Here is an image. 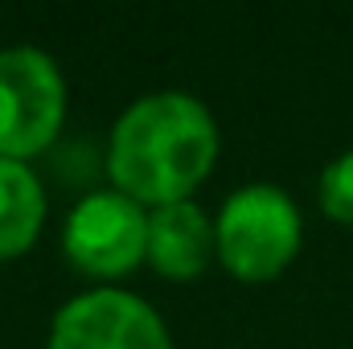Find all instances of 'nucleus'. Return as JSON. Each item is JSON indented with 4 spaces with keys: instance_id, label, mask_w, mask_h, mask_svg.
<instances>
[{
    "instance_id": "nucleus-1",
    "label": "nucleus",
    "mask_w": 353,
    "mask_h": 349,
    "mask_svg": "<svg viewBox=\"0 0 353 349\" xmlns=\"http://www.w3.org/2000/svg\"><path fill=\"white\" fill-rule=\"evenodd\" d=\"M218 119L189 90H148L132 99L107 132L111 189L144 210L189 201L218 161Z\"/></svg>"
},
{
    "instance_id": "nucleus-2",
    "label": "nucleus",
    "mask_w": 353,
    "mask_h": 349,
    "mask_svg": "<svg viewBox=\"0 0 353 349\" xmlns=\"http://www.w3.org/2000/svg\"><path fill=\"white\" fill-rule=\"evenodd\" d=\"M300 239H304L300 206L288 197V189L267 185V181L239 185L214 218L218 263L234 279H247V283L275 279L296 259Z\"/></svg>"
},
{
    "instance_id": "nucleus-3",
    "label": "nucleus",
    "mask_w": 353,
    "mask_h": 349,
    "mask_svg": "<svg viewBox=\"0 0 353 349\" xmlns=\"http://www.w3.org/2000/svg\"><path fill=\"white\" fill-rule=\"evenodd\" d=\"M70 90L54 54L37 46L0 50V157L33 161L41 157L66 123Z\"/></svg>"
},
{
    "instance_id": "nucleus-4",
    "label": "nucleus",
    "mask_w": 353,
    "mask_h": 349,
    "mask_svg": "<svg viewBox=\"0 0 353 349\" xmlns=\"http://www.w3.org/2000/svg\"><path fill=\"white\" fill-rule=\"evenodd\" d=\"M62 251L90 279H123L148 251V210L119 189L83 193L62 222Z\"/></svg>"
},
{
    "instance_id": "nucleus-5",
    "label": "nucleus",
    "mask_w": 353,
    "mask_h": 349,
    "mask_svg": "<svg viewBox=\"0 0 353 349\" xmlns=\"http://www.w3.org/2000/svg\"><path fill=\"white\" fill-rule=\"evenodd\" d=\"M46 349H173V337L144 296L103 283L70 296L54 312Z\"/></svg>"
},
{
    "instance_id": "nucleus-6",
    "label": "nucleus",
    "mask_w": 353,
    "mask_h": 349,
    "mask_svg": "<svg viewBox=\"0 0 353 349\" xmlns=\"http://www.w3.org/2000/svg\"><path fill=\"white\" fill-rule=\"evenodd\" d=\"M214 259H218L214 218L193 197L148 210V251H144V263L157 275H165V279H197Z\"/></svg>"
},
{
    "instance_id": "nucleus-7",
    "label": "nucleus",
    "mask_w": 353,
    "mask_h": 349,
    "mask_svg": "<svg viewBox=\"0 0 353 349\" xmlns=\"http://www.w3.org/2000/svg\"><path fill=\"white\" fill-rule=\"evenodd\" d=\"M46 214V185L33 173V165L0 157V263L25 255L37 243Z\"/></svg>"
},
{
    "instance_id": "nucleus-8",
    "label": "nucleus",
    "mask_w": 353,
    "mask_h": 349,
    "mask_svg": "<svg viewBox=\"0 0 353 349\" xmlns=\"http://www.w3.org/2000/svg\"><path fill=\"white\" fill-rule=\"evenodd\" d=\"M316 197H321V210L341 222V226H353V148L333 157L321 173V185H316Z\"/></svg>"
}]
</instances>
